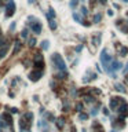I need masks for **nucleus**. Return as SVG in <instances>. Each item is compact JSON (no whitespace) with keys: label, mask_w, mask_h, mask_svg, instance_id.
<instances>
[{"label":"nucleus","mask_w":128,"mask_h":132,"mask_svg":"<svg viewBox=\"0 0 128 132\" xmlns=\"http://www.w3.org/2000/svg\"><path fill=\"white\" fill-rule=\"evenodd\" d=\"M51 61H52L54 66H55L59 72H66V65H65V62H63V59L61 58V55H58V54H54Z\"/></svg>","instance_id":"f257e3e1"},{"label":"nucleus","mask_w":128,"mask_h":132,"mask_svg":"<svg viewBox=\"0 0 128 132\" xmlns=\"http://www.w3.org/2000/svg\"><path fill=\"white\" fill-rule=\"evenodd\" d=\"M32 118H33V114L30 113V111H29V113H26L25 116L21 118V121H19V127H21L22 129H25V128H26V129L29 131L30 125H32Z\"/></svg>","instance_id":"f03ea898"},{"label":"nucleus","mask_w":128,"mask_h":132,"mask_svg":"<svg viewBox=\"0 0 128 132\" xmlns=\"http://www.w3.org/2000/svg\"><path fill=\"white\" fill-rule=\"evenodd\" d=\"M114 111H117V113H119V117H121V118L128 117V103L123 99L120 102L119 106L116 107V110H114Z\"/></svg>","instance_id":"7ed1b4c3"},{"label":"nucleus","mask_w":128,"mask_h":132,"mask_svg":"<svg viewBox=\"0 0 128 132\" xmlns=\"http://www.w3.org/2000/svg\"><path fill=\"white\" fill-rule=\"evenodd\" d=\"M101 62H102V65H103L105 72H107V70H109V66H110V62H112V56L107 55L106 50H102V52H101Z\"/></svg>","instance_id":"20e7f679"},{"label":"nucleus","mask_w":128,"mask_h":132,"mask_svg":"<svg viewBox=\"0 0 128 132\" xmlns=\"http://www.w3.org/2000/svg\"><path fill=\"white\" fill-rule=\"evenodd\" d=\"M30 19H32L33 22H29V28L32 29L36 35H39V33L41 32V23H40L39 19H35L33 17H30Z\"/></svg>","instance_id":"39448f33"},{"label":"nucleus","mask_w":128,"mask_h":132,"mask_svg":"<svg viewBox=\"0 0 128 132\" xmlns=\"http://www.w3.org/2000/svg\"><path fill=\"white\" fill-rule=\"evenodd\" d=\"M112 125H113L114 129H121V128L125 127V121H124V118H121V117H119V118H113Z\"/></svg>","instance_id":"423d86ee"},{"label":"nucleus","mask_w":128,"mask_h":132,"mask_svg":"<svg viewBox=\"0 0 128 132\" xmlns=\"http://www.w3.org/2000/svg\"><path fill=\"white\" fill-rule=\"evenodd\" d=\"M6 11H7V14L6 17H11L14 14L15 11V3L12 2V0H7V6H6Z\"/></svg>","instance_id":"0eeeda50"},{"label":"nucleus","mask_w":128,"mask_h":132,"mask_svg":"<svg viewBox=\"0 0 128 132\" xmlns=\"http://www.w3.org/2000/svg\"><path fill=\"white\" fill-rule=\"evenodd\" d=\"M121 66H123V65H121L119 61L112 59V62H110V66H109V70H107V73H114L116 70L121 69Z\"/></svg>","instance_id":"6e6552de"},{"label":"nucleus","mask_w":128,"mask_h":132,"mask_svg":"<svg viewBox=\"0 0 128 132\" xmlns=\"http://www.w3.org/2000/svg\"><path fill=\"white\" fill-rule=\"evenodd\" d=\"M91 131H92V132H105V131H103V127L98 123V121H94V123H92Z\"/></svg>","instance_id":"1a4fd4ad"},{"label":"nucleus","mask_w":128,"mask_h":132,"mask_svg":"<svg viewBox=\"0 0 128 132\" xmlns=\"http://www.w3.org/2000/svg\"><path fill=\"white\" fill-rule=\"evenodd\" d=\"M120 54H121V56H125L128 54V48L127 47H120Z\"/></svg>","instance_id":"9d476101"},{"label":"nucleus","mask_w":128,"mask_h":132,"mask_svg":"<svg viewBox=\"0 0 128 132\" xmlns=\"http://www.w3.org/2000/svg\"><path fill=\"white\" fill-rule=\"evenodd\" d=\"M96 2L101 3V4H105V3H106V0H90L91 6H95V4H96Z\"/></svg>","instance_id":"9b49d317"},{"label":"nucleus","mask_w":128,"mask_h":132,"mask_svg":"<svg viewBox=\"0 0 128 132\" xmlns=\"http://www.w3.org/2000/svg\"><path fill=\"white\" fill-rule=\"evenodd\" d=\"M79 2H83V0H72V2H70V7L76 8V6L79 4Z\"/></svg>","instance_id":"f8f14e48"},{"label":"nucleus","mask_w":128,"mask_h":132,"mask_svg":"<svg viewBox=\"0 0 128 132\" xmlns=\"http://www.w3.org/2000/svg\"><path fill=\"white\" fill-rule=\"evenodd\" d=\"M116 90L117 91H121V92H125V88L121 85V84H116Z\"/></svg>","instance_id":"ddd939ff"},{"label":"nucleus","mask_w":128,"mask_h":132,"mask_svg":"<svg viewBox=\"0 0 128 132\" xmlns=\"http://www.w3.org/2000/svg\"><path fill=\"white\" fill-rule=\"evenodd\" d=\"M101 18H102V15H101V14H96L95 17H94V22H99Z\"/></svg>","instance_id":"4468645a"},{"label":"nucleus","mask_w":128,"mask_h":132,"mask_svg":"<svg viewBox=\"0 0 128 132\" xmlns=\"http://www.w3.org/2000/svg\"><path fill=\"white\" fill-rule=\"evenodd\" d=\"M41 44H43V46H41L43 50H47V48H48V41H43Z\"/></svg>","instance_id":"2eb2a0df"},{"label":"nucleus","mask_w":128,"mask_h":132,"mask_svg":"<svg viewBox=\"0 0 128 132\" xmlns=\"http://www.w3.org/2000/svg\"><path fill=\"white\" fill-rule=\"evenodd\" d=\"M88 118V114H80V120H87Z\"/></svg>","instance_id":"dca6fc26"},{"label":"nucleus","mask_w":128,"mask_h":132,"mask_svg":"<svg viewBox=\"0 0 128 132\" xmlns=\"http://www.w3.org/2000/svg\"><path fill=\"white\" fill-rule=\"evenodd\" d=\"M124 73H125V74L128 73V63H127V67H125V69H124Z\"/></svg>","instance_id":"f3484780"},{"label":"nucleus","mask_w":128,"mask_h":132,"mask_svg":"<svg viewBox=\"0 0 128 132\" xmlns=\"http://www.w3.org/2000/svg\"><path fill=\"white\" fill-rule=\"evenodd\" d=\"M125 79H127V81H128V73H127V77H125Z\"/></svg>","instance_id":"a211bd4d"},{"label":"nucleus","mask_w":128,"mask_h":132,"mask_svg":"<svg viewBox=\"0 0 128 132\" xmlns=\"http://www.w3.org/2000/svg\"><path fill=\"white\" fill-rule=\"evenodd\" d=\"M123 2H125V3H128V0H123Z\"/></svg>","instance_id":"6ab92c4d"}]
</instances>
